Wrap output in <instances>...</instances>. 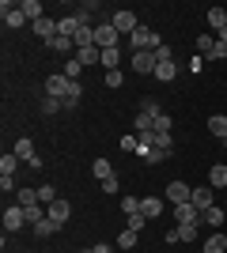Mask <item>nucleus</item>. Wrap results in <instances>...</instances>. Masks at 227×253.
<instances>
[{
  "label": "nucleus",
  "mask_w": 227,
  "mask_h": 253,
  "mask_svg": "<svg viewBox=\"0 0 227 253\" xmlns=\"http://www.w3.org/2000/svg\"><path fill=\"white\" fill-rule=\"evenodd\" d=\"M118 42H121V34L114 31V23H110V19H98V27H95V45H98V49H118Z\"/></svg>",
  "instance_id": "2"
},
{
  "label": "nucleus",
  "mask_w": 227,
  "mask_h": 253,
  "mask_svg": "<svg viewBox=\"0 0 227 253\" xmlns=\"http://www.w3.org/2000/svg\"><path fill=\"white\" fill-rule=\"evenodd\" d=\"M189 204H193L197 211H208L212 204H216V189H212V185H197L193 197H189Z\"/></svg>",
  "instance_id": "6"
},
{
  "label": "nucleus",
  "mask_w": 227,
  "mask_h": 253,
  "mask_svg": "<svg viewBox=\"0 0 227 253\" xmlns=\"http://www.w3.org/2000/svg\"><path fill=\"white\" fill-rule=\"evenodd\" d=\"M155 68H159V57H155V49H140V53H133V72L155 76Z\"/></svg>",
  "instance_id": "3"
},
{
  "label": "nucleus",
  "mask_w": 227,
  "mask_h": 253,
  "mask_svg": "<svg viewBox=\"0 0 227 253\" xmlns=\"http://www.w3.org/2000/svg\"><path fill=\"white\" fill-rule=\"evenodd\" d=\"M174 219L178 223H201V211L193 204H174Z\"/></svg>",
  "instance_id": "13"
},
{
  "label": "nucleus",
  "mask_w": 227,
  "mask_h": 253,
  "mask_svg": "<svg viewBox=\"0 0 227 253\" xmlns=\"http://www.w3.org/2000/svg\"><path fill=\"white\" fill-rule=\"evenodd\" d=\"M0 11H4V23H8V31H19L23 23H31V19H27V15L19 11V4H11V0H4V4H0Z\"/></svg>",
  "instance_id": "7"
},
{
  "label": "nucleus",
  "mask_w": 227,
  "mask_h": 253,
  "mask_svg": "<svg viewBox=\"0 0 227 253\" xmlns=\"http://www.w3.org/2000/svg\"><path fill=\"white\" fill-rule=\"evenodd\" d=\"M80 72H84V64H80V61L72 57V61L65 64V76H68V80H80Z\"/></svg>",
  "instance_id": "41"
},
{
  "label": "nucleus",
  "mask_w": 227,
  "mask_h": 253,
  "mask_svg": "<svg viewBox=\"0 0 227 253\" xmlns=\"http://www.w3.org/2000/svg\"><path fill=\"white\" fill-rule=\"evenodd\" d=\"M121 84H125V72H118V68L106 72V87H121Z\"/></svg>",
  "instance_id": "43"
},
{
  "label": "nucleus",
  "mask_w": 227,
  "mask_h": 253,
  "mask_svg": "<svg viewBox=\"0 0 227 253\" xmlns=\"http://www.w3.org/2000/svg\"><path fill=\"white\" fill-rule=\"evenodd\" d=\"M171 128H174L171 114H159V117H155V132H171Z\"/></svg>",
  "instance_id": "40"
},
{
  "label": "nucleus",
  "mask_w": 227,
  "mask_h": 253,
  "mask_svg": "<svg viewBox=\"0 0 227 253\" xmlns=\"http://www.w3.org/2000/svg\"><path fill=\"white\" fill-rule=\"evenodd\" d=\"M155 76H159V84H171L174 76H178V64H174V61H163L159 68H155Z\"/></svg>",
  "instance_id": "23"
},
{
  "label": "nucleus",
  "mask_w": 227,
  "mask_h": 253,
  "mask_svg": "<svg viewBox=\"0 0 227 253\" xmlns=\"http://www.w3.org/2000/svg\"><path fill=\"white\" fill-rule=\"evenodd\" d=\"M140 114H151V117H159V98H140Z\"/></svg>",
  "instance_id": "38"
},
{
  "label": "nucleus",
  "mask_w": 227,
  "mask_h": 253,
  "mask_svg": "<svg viewBox=\"0 0 227 253\" xmlns=\"http://www.w3.org/2000/svg\"><path fill=\"white\" fill-rule=\"evenodd\" d=\"M163 45V38L155 31H148V27H136V31L129 34V49L133 53H140V49H159Z\"/></svg>",
  "instance_id": "1"
},
{
  "label": "nucleus",
  "mask_w": 227,
  "mask_h": 253,
  "mask_svg": "<svg viewBox=\"0 0 227 253\" xmlns=\"http://www.w3.org/2000/svg\"><path fill=\"white\" fill-rule=\"evenodd\" d=\"M155 148L171 159V155H174V136H171V132H155Z\"/></svg>",
  "instance_id": "25"
},
{
  "label": "nucleus",
  "mask_w": 227,
  "mask_h": 253,
  "mask_svg": "<svg viewBox=\"0 0 227 253\" xmlns=\"http://www.w3.org/2000/svg\"><path fill=\"white\" fill-rule=\"evenodd\" d=\"M224 151H227V140H224Z\"/></svg>",
  "instance_id": "51"
},
{
  "label": "nucleus",
  "mask_w": 227,
  "mask_h": 253,
  "mask_svg": "<svg viewBox=\"0 0 227 253\" xmlns=\"http://www.w3.org/2000/svg\"><path fill=\"white\" fill-rule=\"evenodd\" d=\"M80 253H98V250H80Z\"/></svg>",
  "instance_id": "50"
},
{
  "label": "nucleus",
  "mask_w": 227,
  "mask_h": 253,
  "mask_svg": "<svg viewBox=\"0 0 227 253\" xmlns=\"http://www.w3.org/2000/svg\"><path fill=\"white\" fill-rule=\"evenodd\" d=\"M98 64H102L106 72H114V68H118V64H121V49H102V57H98Z\"/></svg>",
  "instance_id": "21"
},
{
  "label": "nucleus",
  "mask_w": 227,
  "mask_h": 253,
  "mask_svg": "<svg viewBox=\"0 0 227 253\" xmlns=\"http://www.w3.org/2000/svg\"><path fill=\"white\" fill-rule=\"evenodd\" d=\"M80 98H84V84H80V80H72V84H68V95H65V110H72Z\"/></svg>",
  "instance_id": "22"
},
{
  "label": "nucleus",
  "mask_w": 227,
  "mask_h": 253,
  "mask_svg": "<svg viewBox=\"0 0 227 253\" xmlns=\"http://www.w3.org/2000/svg\"><path fill=\"white\" fill-rule=\"evenodd\" d=\"M174 231H178V242H193L197 238V223H178Z\"/></svg>",
  "instance_id": "32"
},
{
  "label": "nucleus",
  "mask_w": 227,
  "mask_h": 253,
  "mask_svg": "<svg viewBox=\"0 0 227 253\" xmlns=\"http://www.w3.org/2000/svg\"><path fill=\"white\" fill-rule=\"evenodd\" d=\"M212 49H216V38H212V34H201V38H197V57H212Z\"/></svg>",
  "instance_id": "27"
},
{
  "label": "nucleus",
  "mask_w": 227,
  "mask_h": 253,
  "mask_svg": "<svg viewBox=\"0 0 227 253\" xmlns=\"http://www.w3.org/2000/svg\"><path fill=\"white\" fill-rule=\"evenodd\" d=\"M34 34H38V38L49 45L57 34H61V31H57V19H49V15H45V19H38V23H34Z\"/></svg>",
  "instance_id": "11"
},
{
  "label": "nucleus",
  "mask_w": 227,
  "mask_h": 253,
  "mask_svg": "<svg viewBox=\"0 0 227 253\" xmlns=\"http://www.w3.org/2000/svg\"><path fill=\"white\" fill-rule=\"evenodd\" d=\"M140 211L148 215V219H159V215H163V201H159V197H144V201H140Z\"/></svg>",
  "instance_id": "19"
},
{
  "label": "nucleus",
  "mask_w": 227,
  "mask_h": 253,
  "mask_svg": "<svg viewBox=\"0 0 227 253\" xmlns=\"http://www.w3.org/2000/svg\"><path fill=\"white\" fill-rule=\"evenodd\" d=\"M0 193H15V178H0Z\"/></svg>",
  "instance_id": "47"
},
{
  "label": "nucleus",
  "mask_w": 227,
  "mask_h": 253,
  "mask_svg": "<svg viewBox=\"0 0 227 253\" xmlns=\"http://www.w3.org/2000/svg\"><path fill=\"white\" fill-rule=\"evenodd\" d=\"M61 106H65V102H61V98H49V95H45V98H42V114L49 117V114H57Z\"/></svg>",
  "instance_id": "39"
},
{
  "label": "nucleus",
  "mask_w": 227,
  "mask_h": 253,
  "mask_svg": "<svg viewBox=\"0 0 227 253\" xmlns=\"http://www.w3.org/2000/svg\"><path fill=\"white\" fill-rule=\"evenodd\" d=\"M133 128H136V132H155V117L151 114H136L133 117Z\"/></svg>",
  "instance_id": "24"
},
{
  "label": "nucleus",
  "mask_w": 227,
  "mask_h": 253,
  "mask_svg": "<svg viewBox=\"0 0 227 253\" xmlns=\"http://www.w3.org/2000/svg\"><path fill=\"white\" fill-rule=\"evenodd\" d=\"M57 31L65 34V38H76V34H80V19H76V11H72V15H65V19H57Z\"/></svg>",
  "instance_id": "18"
},
{
  "label": "nucleus",
  "mask_w": 227,
  "mask_h": 253,
  "mask_svg": "<svg viewBox=\"0 0 227 253\" xmlns=\"http://www.w3.org/2000/svg\"><path fill=\"white\" fill-rule=\"evenodd\" d=\"M34 204H42L38 201V189H19V208H34Z\"/></svg>",
  "instance_id": "33"
},
{
  "label": "nucleus",
  "mask_w": 227,
  "mask_h": 253,
  "mask_svg": "<svg viewBox=\"0 0 227 253\" xmlns=\"http://www.w3.org/2000/svg\"><path fill=\"white\" fill-rule=\"evenodd\" d=\"M118 189H121L118 178H106V181H102V193H118Z\"/></svg>",
  "instance_id": "48"
},
{
  "label": "nucleus",
  "mask_w": 227,
  "mask_h": 253,
  "mask_svg": "<svg viewBox=\"0 0 227 253\" xmlns=\"http://www.w3.org/2000/svg\"><path fill=\"white\" fill-rule=\"evenodd\" d=\"M208 185H212V189H227V167L224 163H216V167L208 170Z\"/></svg>",
  "instance_id": "17"
},
{
  "label": "nucleus",
  "mask_w": 227,
  "mask_h": 253,
  "mask_svg": "<svg viewBox=\"0 0 227 253\" xmlns=\"http://www.w3.org/2000/svg\"><path fill=\"white\" fill-rule=\"evenodd\" d=\"M23 159L15 155V151H4L0 155V178H15V167H19Z\"/></svg>",
  "instance_id": "12"
},
{
  "label": "nucleus",
  "mask_w": 227,
  "mask_h": 253,
  "mask_svg": "<svg viewBox=\"0 0 227 253\" xmlns=\"http://www.w3.org/2000/svg\"><path fill=\"white\" fill-rule=\"evenodd\" d=\"M208 132L220 140H227V114H216V117H208Z\"/></svg>",
  "instance_id": "20"
},
{
  "label": "nucleus",
  "mask_w": 227,
  "mask_h": 253,
  "mask_svg": "<svg viewBox=\"0 0 227 253\" xmlns=\"http://www.w3.org/2000/svg\"><path fill=\"white\" fill-rule=\"evenodd\" d=\"M38 201H42L45 208H49V204L57 201V189H53V185H38Z\"/></svg>",
  "instance_id": "37"
},
{
  "label": "nucleus",
  "mask_w": 227,
  "mask_h": 253,
  "mask_svg": "<svg viewBox=\"0 0 227 253\" xmlns=\"http://www.w3.org/2000/svg\"><path fill=\"white\" fill-rule=\"evenodd\" d=\"M224 250H227V238H224V231H216V234L205 242V253H224Z\"/></svg>",
  "instance_id": "28"
},
{
  "label": "nucleus",
  "mask_w": 227,
  "mask_h": 253,
  "mask_svg": "<svg viewBox=\"0 0 227 253\" xmlns=\"http://www.w3.org/2000/svg\"><path fill=\"white\" fill-rule=\"evenodd\" d=\"M208 27H212V31H224V27H227V11L212 8V11H208Z\"/></svg>",
  "instance_id": "31"
},
{
  "label": "nucleus",
  "mask_w": 227,
  "mask_h": 253,
  "mask_svg": "<svg viewBox=\"0 0 227 253\" xmlns=\"http://www.w3.org/2000/svg\"><path fill=\"white\" fill-rule=\"evenodd\" d=\"M91 170H95V178H98V181H106V178H114V167H110L106 159H95V163H91Z\"/></svg>",
  "instance_id": "30"
},
{
  "label": "nucleus",
  "mask_w": 227,
  "mask_h": 253,
  "mask_svg": "<svg viewBox=\"0 0 227 253\" xmlns=\"http://www.w3.org/2000/svg\"><path fill=\"white\" fill-rule=\"evenodd\" d=\"M19 11H23V15H27V19H31V23L45 19V8H42V4H38V0H23V4H19Z\"/></svg>",
  "instance_id": "15"
},
{
  "label": "nucleus",
  "mask_w": 227,
  "mask_h": 253,
  "mask_svg": "<svg viewBox=\"0 0 227 253\" xmlns=\"http://www.w3.org/2000/svg\"><path fill=\"white\" fill-rule=\"evenodd\" d=\"M15 155L23 159V163H27V167H42V159H38V151H34V144L27 136L23 140H15Z\"/></svg>",
  "instance_id": "9"
},
{
  "label": "nucleus",
  "mask_w": 227,
  "mask_h": 253,
  "mask_svg": "<svg viewBox=\"0 0 227 253\" xmlns=\"http://www.w3.org/2000/svg\"><path fill=\"white\" fill-rule=\"evenodd\" d=\"M45 215H49V219H53L57 227H65V223H68V215H72V204H68L65 197H57V201L49 204V208H45Z\"/></svg>",
  "instance_id": "8"
},
{
  "label": "nucleus",
  "mask_w": 227,
  "mask_h": 253,
  "mask_svg": "<svg viewBox=\"0 0 227 253\" xmlns=\"http://www.w3.org/2000/svg\"><path fill=\"white\" fill-rule=\"evenodd\" d=\"M155 57H159V64H163V61H174V49H171L167 42H163L159 49H155Z\"/></svg>",
  "instance_id": "45"
},
{
  "label": "nucleus",
  "mask_w": 227,
  "mask_h": 253,
  "mask_svg": "<svg viewBox=\"0 0 227 253\" xmlns=\"http://www.w3.org/2000/svg\"><path fill=\"white\" fill-rule=\"evenodd\" d=\"M68 84H72V80H68L65 72H53L49 80H45V95H49V98H61V102H65V95H68Z\"/></svg>",
  "instance_id": "5"
},
{
  "label": "nucleus",
  "mask_w": 227,
  "mask_h": 253,
  "mask_svg": "<svg viewBox=\"0 0 227 253\" xmlns=\"http://www.w3.org/2000/svg\"><path fill=\"white\" fill-rule=\"evenodd\" d=\"M49 49H57V53H68V49H76V42H72V38H65V34H57L53 42H49Z\"/></svg>",
  "instance_id": "36"
},
{
  "label": "nucleus",
  "mask_w": 227,
  "mask_h": 253,
  "mask_svg": "<svg viewBox=\"0 0 227 253\" xmlns=\"http://www.w3.org/2000/svg\"><path fill=\"white\" fill-rule=\"evenodd\" d=\"M144 223H151L144 211H136V215H129V231H144Z\"/></svg>",
  "instance_id": "42"
},
{
  "label": "nucleus",
  "mask_w": 227,
  "mask_h": 253,
  "mask_svg": "<svg viewBox=\"0 0 227 253\" xmlns=\"http://www.w3.org/2000/svg\"><path fill=\"white\" fill-rule=\"evenodd\" d=\"M220 42H227V27H224V31H220Z\"/></svg>",
  "instance_id": "49"
},
{
  "label": "nucleus",
  "mask_w": 227,
  "mask_h": 253,
  "mask_svg": "<svg viewBox=\"0 0 227 253\" xmlns=\"http://www.w3.org/2000/svg\"><path fill=\"white\" fill-rule=\"evenodd\" d=\"M57 231H61V227H57L49 215H45L42 223H34V234H38V238H49V234H57Z\"/></svg>",
  "instance_id": "29"
},
{
  "label": "nucleus",
  "mask_w": 227,
  "mask_h": 253,
  "mask_svg": "<svg viewBox=\"0 0 227 253\" xmlns=\"http://www.w3.org/2000/svg\"><path fill=\"white\" fill-rule=\"evenodd\" d=\"M133 246H136V231H129V227H125V231L118 234V250H133Z\"/></svg>",
  "instance_id": "35"
},
{
  "label": "nucleus",
  "mask_w": 227,
  "mask_h": 253,
  "mask_svg": "<svg viewBox=\"0 0 227 253\" xmlns=\"http://www.w3.org/2000/svg\"><path fill=\"white\" fill-rule=\"evenodd\" d=\"M136 148H140V140H136V136H121V151H129V155H133Z\"/></svg>",
  "instance_id": "44"
},
{
  "label": "nucleus",
  "mask_w": 227,
  "mask_h": 253,
  "mask_svg": "<svg viewBox=\"0 0 227 253\" xmlns=\"http://www.w3.org/2000/svg\"><path fill=\"white\" fill-rule=\"evenodd\" d=\"M189 197H193V189H189L185 181H171V185H167V201L171 204H189Z\"/></svg>",
  "instance_id": "10"
},
{
  "label": "nucleus",
  "mask_w": 227,
  "mask_h": 253,
  "mask_svg": "<svg viewBox=\"0 0 227 253\" xmlns=\"http://www.w3.org/2000/svg\"><path fill=\"white\" fill-rule=\"evenodd\" d=\"M121 211H125V215H136V211H140V197H121Z\"/></svg>",
  "instance_id": "34"
},
{
  "label": "nucleus",
  "mask_w": 227,
  "mask_h": 253,
  "mask_svg": "<svg viewBox=\"0 0 227 253\" xmlns=\"http://www.w3.org/2000/svg\"><path fill=\"white\" fill-rule=\"evenodd\" d=\"M110 23H114L118 34H133L140 27V23H136V11H110Z\"/></svg>",
  "instance_id": "4"
},
{
  "label": "nucleus",
  "mask_w": 227,
  "mask_h": 253,
  "mask_svg": "<svg viewBox=\"0 0 227 253\" xmlns=\"http://www.w3.org/2000/svg\"><path fill=\"white\" fill-rule=\"evenodd\" d=\"M23 223H27V211H23L19 204H15V208H8V211H4V227H8V231H19Z\"/></svg>",
  "instance_id": "14"
},
{
  "label": "nucleus",
  "mask_w": 227,
  "mask_h": 253,
  "mask_svg": "<svg viewBox=\"0 0 227 253\" xmlns=\"http://www.w3.org/2000/svg\"><path fill=\"white\" fill-rule=\"evenodd\" d=\"M224 57H227V42H220V38H216V49H212L208 61H224Z\"/></svg>",
  "instance_id": "46"
},
{
  "label": "nucleus",
  "mask_w": 227,
  "mask_h": 253,
  "mask_svg": "<svg viewBox=\"0 0 227 253\" xmlns=\"http://www.w3.org/2000/svg\"><path fill=\"white\" fill-rule=\"evenodd\" d=\"M98 57H102V49H98V45H87V49H76V61L84 64V68L98 64Z\"/></svg>",
  "instance_id": "16"
},
{
  "label": "nucleus",
  "mask_w": 227,
  "mask_h": 253,
  "mask_svg": "<svg viewBox=\"0 0 227 253\" xmlns=\"http://www.w3.org/2000/svg\"><path fill=\"white\" fill-rule=\"evenodd\" d=\"M201 223H212V227L220 231V223H224V208H220V204H212L208 211H201Z\"/></svg>",
  "instance_id": "26"
}]
</instances>
